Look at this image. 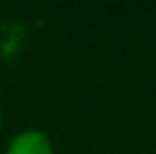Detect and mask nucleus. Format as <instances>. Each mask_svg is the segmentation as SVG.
Returning a JSON list of instances; mask_svg holds the SVG:
<instances>
[{
  "mask_svg": "<svg viewBox=\"0 0 156 154\" xmlns=\"http://www.w3.org/2000/svg\"><path fill=\"white\" fill-rule=\"evenodd\" d=\"M4 154H55V146L49 133H44L42 129L27 127L17 131L9 139Z\"/></svg>",
  "mask_w": 156,
  "mask_h": 154,
  "instance_id": "obj_1",
  "label": "nucleus"
},
{
  "mask_svg": "<svg viewBox=\"0 0 156 154\" xmlns=\"http://www.w3.org/2000/svg\"><path fill=\"white\" fill-rule=\"evenodd\" d=\"M2 123H4V116H2V108H0V129H2Z\"/></svg>",
  "mask_w": 156,
  "mask_h": 154,
  "instance_id": "obj_2",
  "label": "nucleus"
}]
</instances>
